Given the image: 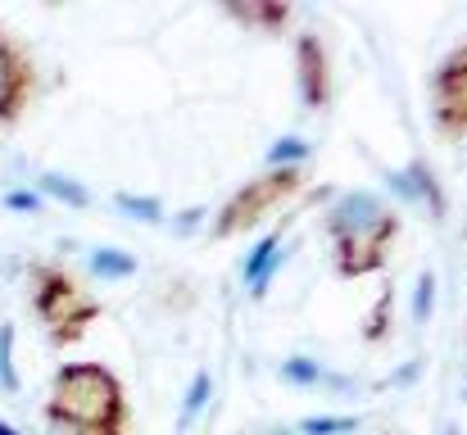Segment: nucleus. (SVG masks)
Listing matches in <instances>:
<instances>
[{
  "instance_id": "nucleus-1",
  "label": "nucleus",
  "mask_w": 467,
  "mask_h": 435,
  "mask_svg": "<svg viewBox=\"0 0 467 435\" xmlns=\"http://www.w3.org/2000/svg\"><path fill=\"white\" fill-rule=\"evenodd\" d=\"M322 227H327V241H331L336 277L340 282H363V277H377L390 264V250L404 232V218L386 195H377L368 186H354V191H340L327 204Z\"/></svg>"
},
{
  "instance_id": "nucleus-2",
  "label": "nucleus",
  "mask_w": 467,
  "mask_h": 435,
  "mask_svg": "<svg viewBox=\"0 0 467 435\" xmlns=\"http://www.w3.org/2000/svg\"><path fill=\"white\" fill-rule=\"evenodd\" d=\"M46 422L64 435H132L128 390L105 363H64L50 377Z\"/></svg>"
},
{
  "instance_id": "nucleus-3",
  "label": "nucleus",
  "mask_w": 467,
  "mask_h": 435,
  "mask_svg": "<svg viewBox=\"0 0 467 435\" xmlns=\"http://www.w3.org/2000/svg\"><path fill=\"white\" fill-rule=\"evenodd\" d=\"M27 299H32V313L46 326L50 345H59V349L78 345L105 313V304L82 286V277L73 268L50 264V259L27 268Z\"/></svg>"
},
{
  "instance_id": "nucleus-4",
  "label": "nucleus",
  "mask_w": 467,
  "mask_h": 435,
  "mask_svg": "<svg viewBox=\"0 0 467 435\" xmlns=\"http://www.w3.org/2000/svg\"><path fill=\"white\" fill-rule=\"evenodd\" d=\"M305 181H309L305 168H264V172H254L250 181H241L223 200V209L209 223V241H236V236L254 232L268 213H277L282 204H291L305 191Z\"/></svg>"
},
{
  "instance_id": "nucleus-5",
  "label": "nucleus",
  "mask_w": 467,
  "mask_h": 435,
  "mask_svg": "<svg viewBox=\"0 0 467 435\" xmlns=\"http://www.w3.org/2000/svg\"><path fill=\"white\" fill-rule=\"evenodd\" d=\"M36 87H41V78H36V59H32L27 41L0 23V137H9L27 119Z\"/></svg>"
},
{
  "instance_id": "nucleus-6",
  "label": "nucleus",
  "mask_w": 467,
  "mask_h": 435,
  "mask_svg": "<svg viewBox=\"0 0 467 435\" xmlns=\"http://www.w3.org/2000/svg\"><path fill=\"white\" fill-rule=\"evenodd\" d=\"M431 119H436V132L445 141L467 137V41L431 78Z\"/></svg>"
},
{
  "instance_id": "nucleus-7",
  "label": "nucleus",
  "mask_w": 467,
  "mask_h": 435,
  "mask_svg": "<svg viewBox=\"0 0 467 435\" xmlns=\"http://www.w3.org/2000/svg\"><path fill=\"white\" fill-rule=\"evenodd\" d=\"M296 87H300L305 109H313V114H322L331 105V91H336V82H331V55H327V41L313 27H305L296 36Z\"/></svg>"
},
{
  "instance_id": "nucleus-8",
  "label": "nucleus",
  "mask_w": 467,
  "mask_h": 435,
  "mask_svg": "<svg viewBox=\"0 0 467 435\" xmlns=\"http://www.w3.org/2000/svg\"><path fill=\"white\" fill-rule=\"evenodd\" d=\"M286 232H291V218H282V227H273L264 241H254L250 254L241 259V282H245V290H250L254 299L268 295L273 277H277L282 264H286Z\"/></svg>"
},
{
  "instance_id": "nucleus-9",
  "label": "nucleus",
  "mask_w": 467,
  "mask_h": 435,
  "mask_svg": "<svg viewBox=\"0 0 467 435\" xmlns=\"http://www.w3.org/2000/svg\"><path fill=\"white\" fill-rule=\"evenodd\" d=\"M386 186L400 195V200H409V204H418V209H427L431 218H445V191H441V181H436V172L422 163V159H409L404 168H395V172H386Z\"/></svg>"
},
{
  "instance_id": "nucleus-10",
  "label": "nucleus",
  "mask_w": 467,
  "mask_h": 435,
  "mask_svg": "<svg viewBox=\"0 0 467 435\" xmlns=\"http://www.w3.org/2000/svg\"><path fill=\"white\" fill-rule=\"evenodd\" d=\"M223 14L250 32H264V36H282L286 23H291V5L286 0H223Z\"/></svg>"
},
{
  "instance_id": "nucleus-11",
  "label": "nucleus",
  "mask_w": 467,
  "mask_h": 435,
  "mask_svg": "<svg viewBox=\"0 0 467 435\" xmlns=\"http://www.w3.org/2000/svg\"><path fill=\"white\" fill-rule=\"evenodd\" d=\"M277 377H282L286 386H296V390H349V386H354L349 377L331 372L327 363H317V358H305V354L286 358V363L277 368Z\"/></svg>"
},
{
  "instance_id": "nucleus-12",
  "label": "nucleus",
  "mask_w": 467,
  "mask_h": 435,
  "mask_svg": "<svg viewBox=\"0 0 467 435\" xmlns=\"http://www.w3.org/2000/svg\"><path fill=\"white\" fill-rule=\"evenodd\" d=\"M32 191H36L41 200H55V204H64V209H91V204H96V195H91V191H87L78 177H68V172H55V168L36 172Z\"/></svg>"
},
{
  "instance_id": "nucleus-13",
  "label": "nucleus",
  "mask_w": 467,
  "mask_h": 435,
  "mask_svg": "<svg viewBox=\"0 0 467 435\" xmlns=\"http://www.w3.org/2000/svg\"><path fill=\"white\" fill-rule=\"evenodd\" d=\"M87 273L100 282H128V277H137V254H128L119 245H100L87 254Z\"/></svg>"
},
{
  "instance_id": "nucleus-14",
  "label": "nucleus",
  "mask_w": 467,
  "mask_h": 435,
  "mask_svg": "<svg viewBox=\"0 0 467 435\" xmlns=\"http://www.w3.org/2000/svg\"><path fill=\"white\" fill-rule=\"evenodd\" d=\"M209 399H213V372L209 368H200L195 377H191V386H186V395H182V413H177V431H191L195 427V418L209 409Z\"/></svg>"
},
{
  "instance_id": "nucleus-15",
  "label": "nucleus",
  "mask_w": 467,
  "mask_h": 435,
  "mask_svg": "<svg viewBox=\"0 0 467 435\" xmlns=\"http://www.w3.org/2000/svg\"><path fill=\"white\" fill-rule=\"evenodd\" d=\"M114 209H119L123 218H132V223H146V227H159V223L168 218V209H163L159 195H132V191H119V195H114Z\"/></svg>"
},
{
  "instance_id": "nucleus-16",
  "label": "nucleus",
  "mask_w": 467,
  "mask_h": 435,
  "mask_svg": "<svg viewBox=\"0 0 467 435\" xmlns=\"http://www.w3.org/2000/svg\"><path fill=\"white\" fill-rule=\"evenodd\" d=\"M358 431V418L354 413H313V418H300L296 422V435H354Z\"/></svg>"
},
{
  "instance_id": "nucleus-17",
  "label": "nucleus",
  "mask_w": 467,
  "mask_h": 435,
  "mask_svg": "<svg viewBox=\"0 0 467 435\" xmlns=\"http://www.w3.org/2000/svg\"><path fill=\"white\" fill-rule=\"evenodd\" d=\"M14 345H18V331L14 322H0V390L5 395H18V363H14Z\"/></svg>"
},
{
  "instance_id": "nucleus-18",
  "label": "nucleus",
  "mask_w": 467,
  "mask_h": 435,
  "mask_svg": "<svg viewBox=\"0 0 467 435\" xmlns=\"http://www.w3.org/2000/svg\"><path fill=\"white\" fill-rule=\"evenodd\" d=\"M390 317H395V290H381L372 313H368V326H363V340L368 345H381L390 336Z\"/></svg>"
},
{
  "instance_id": "nucleus-19",
  "label": "nucleus",
  "mask_w": 467,
  "mask_h": 435,
  "mask_svg": "<svg viewBox=\"0 0 467 435\" xmlns=\"http://www.w3.org/2000/svg\"><path fill=\"white\" fill-rule=\"evenodd\" d=\"M309 150L313 145L305 137H282V141H273V150H268V168H305Z\"/></svg>"
},
{
  "instance_id": "nucleus-20",
  "label": "nucleus",
  "mask_w": 467,
  "mask_h": 435,
  "mask_svg": "<svg viewBox=\"0 0 467 435\" xmlns=\"http://www.w3.org/2000/svg\"><path fill=\"white\" fill-rule=\"evenodd\" d=\"M436 313V273H418V290H413V322L427 326Z\"/></svg>"
},
{
  "instance_id": "nucleus-21",
  "label": "nucleus",
  "mask_w": 467,
  "mask_h": 435,
  "mask_svg": "<svg viewBox=\"0 0 467 435\" xmlns=\"http://www.w3.org/2000/svg\"><path fill=\"white\" fill-rule=\"evenodd\" d=\"M5 209L9 213H46V200L32 186H9L5 191Z\"/></svg>"
},
{
  "instance_id": "nucleus-22",
  "label": "nucleus",
  "mask_w": 467,
  "mask_h": 435,
  "mask_svg": "<svg viewBox=\"0 0 467 435\" xmlns=\"http://www.w3.org/2000/svg\"><path fill=\"white\" fill-rule=\"evenodd\" d=\"M195 223H200V209H191V213H182V218H177V232H191Z\"/></svg>"
},
{
  "instance_id": "nucleus-23",
  "label": "nucleus",
  "mask_w": 467,
  "mask_h": 435,
  "mask_svg": "<svg viewBox=\"0 0 467 435\" xmlns=\"http://www.w3.org/2000/svg\"><path fill=\"white\" fill-rule=\"evenodd\" d=\"M0 435H23L18 427H9V422H0Z\"/></svg>"
},
{
  "instance_id": "nucleus-24",
  "label": "nucleus",
  "mask_w": 467,
  "mask_h": 435,
  "mask_svg": "<svg viewBox=\"0 0 467 435\" xmlns=\"http://www.w3.org/2000/svg\"><path fill=\"white\" fill-rule=\"evenodd\" d=\"M259 435H296V431H259Z\"/></svg>"
},
{
  "instance_id": "nucleus-25",
  "label": "nucleus",
  "mask_w": 467,
  "mask_h": 435,
  "mask_svg": "<svg viewBox=\"0 0 467 435\" xmlns=\"http://www.w3.org/2000/svg\"><path fill=\"white\" fill-rule=\"evenodd\" d=\"M463 241H467V223H463Z\"/></svg>"
}]
</instances>
